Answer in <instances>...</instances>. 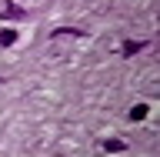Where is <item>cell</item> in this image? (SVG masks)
I'll return each instance as SVG.
<instances>
[{
  "label": "cell",
  "instance_id": "cell-1",
  "mask_svg": "<svg viewBox=\"0 0 160 157\" xmlns=\"http://www.w3.org/2000/svg\"><path fill=\"white\" fill-rule=\"evenodd\" d=\"M0 17H3V20H20V17H27V10L20 7V3H13V0H7L3 10H0Z\"/></svg>",
  "mask_w": 160,
  "mask_h": 157
},
{
  "label": "cell",
  "instance_id": "cell-4",
  "mask_svg": "<svg viewBox=\"0 0 160 157\" xmlns=\"http://www.w3.org/2000/svg\"><path fill=\"white\" fill-rule=\"evenodd\" d=\"M10 44H17V30L3 27V30H0V47H10Z\"/></svg>",
  "mask_w": 160,
  "mask_h": 157
},
{
  "label": "cell",
  "instance_id": "cell-3",
  "mask_svg": "<svg viewBox=\"0 0 160 157\" xmlns=\"http://www.w3.org/2000/svg\"><path fill=\"white\" fill-rule=\"evenodd\" d=\"M50 37H83V30L80 27H53Z\"/></svg>",
  "mask_w": 160,
  "mask_h": 157
},
{
  "label": "cell",
  "instance_id": "cell-2",
  "mask_svg": "<svg viewBox=\"0 0 160 157\" xmlns=\"http://www.w3.org/2000/svg\"><path fill=\"white\" fill-rule=\"evenodd\" d=\"M143 47H147V40H123V44H120V54H123V57H133V54H140Z\"/></svg>",
  "mask_w": 160,
  "mask_h": 157
},
{
  "label": "cell",
  "instance_id": "cell-5",
  "mask_svg": "<svg viewBox=\"0 0 160 157\" xmlns=\"http://www.w3.org/2000/svg\"><path fill=\"white\" fill-rule=\"evenodd\" d=\"M123 147H127L123 140H113V137H110V140H103V150H110V154H120Z\"/></svg>",
  "mask_w": 160,
  "mask_h": 157
},
{
  "label": "cell",
  "instance_id": "cell-6",
  "mask_svg": "<svg viewBox=\"0 0 160 157\" xmlns=\"http://www.w3.org/2000/svg\"><path fill=\"white\" fill-rule=\"evenodd\" d=\"M143 117H147V104H137L130 110V120H143Z\"/></svg>",
  "mask_w": 160,
  "mask_h": 157
}]
</instances>
